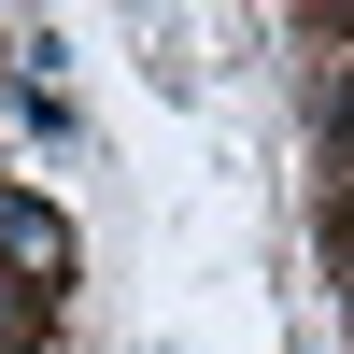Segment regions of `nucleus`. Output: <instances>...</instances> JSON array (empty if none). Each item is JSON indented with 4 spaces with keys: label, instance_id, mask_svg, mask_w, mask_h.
Segmentation results:
<instances>
[{
    "label": "nucleus",
    "instance_id": "obj_1",
    "mask_svg": "<svg viewBox=\"0 0 354 354\" xmlns=\"http://www.w3.org/2000/svg\"><path fill=\"white\" fill-rule=\"evenodd\" d=\"M0 255H15V270H71V227H57L43 198H15V185H0Z\"/></svg>",
    "mask_w": 354,
    "mask_h": 354
}]
</instances>
